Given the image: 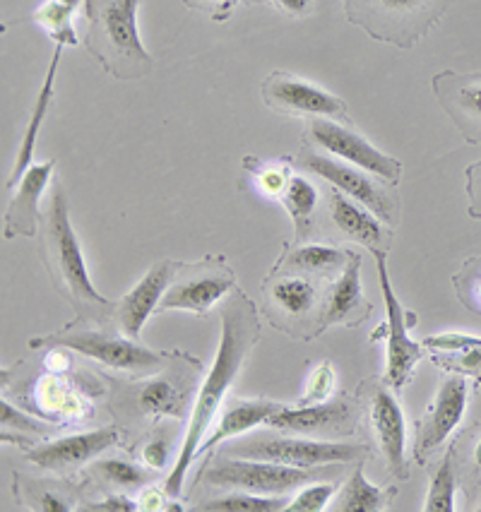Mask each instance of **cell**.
I'll return each mask as SVG.
<instances>
[{"instance_id": "8992f818", "label": "cell", "mask_w": 481, "mask_h": 512, "mask_svg": "<svg viewBox=\"0 0 481 512\" xmlns=\"http://www.w3.org/2000/svg\"><path fill=\"white\" fill-rule=\"evenodd\" d=\"M219 455L243 457V460H265L287 464V467L313 469L337 467V464L366 462L371 448L364 443H332V440H311L277 436V433H255L239 438L231 445H222Z\"/></svg>"}, {"instance_id": "30bf717a", "label": "cell", "mask_w": 481, "mask_h": 512, "mask_svg": "<svg viewBox=\"0 0 481 512\" xmlns=\"http://www.w3.org/2000/svg\"><path fill=\"white\" fill-rule=\"evenodd\" d=\"M373 258H376L378 284L385 303V325L371 339H378L383 335L388 339V359H385L383 383L390 385L395 392H400L409 383L414 368H417L421 356H424V344L414 342L409 337L412 327L417 325V313L407 311L400 299H397L388 272V253H376Z\"/></svg>"}, {"instance_id": "6da1fadb", "label": "cell", "mask_w": 481, "mask_h": 512, "mask_svg": "<svg viewBox=\"0 0 481 512\" xmlns=\"http://www.w3.org/2000/svg\"><path fill=\"white\" fill-rule=\"evenodd\" d=\"M222 335H219L217 356L212 361L210 373H207L203 388H200L198 400L190 412L186 436H183V448L178 452L174 469H171L169 479H166V496L178 498L183 493V481L190 464L198 460V450L203 440L215 426V416L219 409L227 404V392L234 380L239 378L243 363L255 344L260 339V313L258 306L246 291L234 289L222 303Z\"/></svg>"}, {"instance_id": "cb8c5ba5", "label": "cell", "mask_w": 481, "mask_h": 512, "mask_svg": "<svg viewBox=\"0 0 481 512\" xmlns=\"http://www.w3.org/2000/svg\"><path fill=\"white\" fill-rule=\"evenodd\" d=\"M65 46H56L51 56V65L46 70L44 77V85H41L37 101H34L32 113H29V123L25 128V135H22L20 147H17V159L13 166V174H10L8 181H5V190H15L17 183L22 181V176L27 174V169L32 166V157H34V147H37L39 133L44 128L46 116H49L51 109V101H53V87H56V73H58V65H61V56H63Z\"/></svg>"}, {"instance_id": "ffe728a7", "label": "cell", "mask_w": 481, "mask_h": 512, "mask_svg": "<svg viewBox=\"0 0 481 512\" xmlns=\"http://www.w3.org/2000/svg\"><path fill=\"white\" fill-rule=\"evenodd\" d=\"M176 267L178 263H174V260H159L121 301H116L114 320L121 335L140 339L142 327H145L152 313H157L159 303H162L166 289L174 279Z\"/></svg>"}, {"instance_id": "5bb4252c", "label": "cell", "mask_w": 481, "mask_h": 512, "mask_svg": "<svg viewBox=\"0 0 481 512\" xmlns=\"http://www.w3.org/2000/svg\"><path fill=\"white\" fill-rule=\"evenodd\" d=\"M361 397L368 404V424H371L373 438H376L380 455L388 464L395 479H409L407 462V424L400 402L390 385L380 380H371L361 390Z\"/></svg>"}, {"instance_id": "277c9868", "label": "cell", "mask_w": 481, "mask_h": 512, "mask_svg": "<svg viewBox=\"0 0 481 512\" xmlns=\"http://www.w3.org/2000/svg\"><path fill=\"white\" fill-rule=\"evenodd\" d=\"M453 0H342L344 17L371 39L414 49L438 25Z\"/></svg>"}, {"instance_id": "8fae6325", "label": "cell", "mask_w": 481, "mask_h": 512, "mask_svg": "<svg viewBox=\"0 0 481 512\" xmlns=\"http://www.w3.org/2000/svg\"><path fill=\"white\" fill-rule=\"evenodd\" d=\"M323 474H328V467L299 469L277 462L217 455L215 462H212L205 472H200V479H205L210 486L234 488V491L282 496V493L294 491V488L313 484V481Z\"/></svg>"}, {"instance_id": "2e32d148", "label": "cell", "mask_w": 481, "mask_h": 512, "mask_svg": "<svg viewBox=\"0 0 481 512\" xmlns=\"http://www.w3.org/2000/svg\"><path fill=\"white\" fill-rule=\"evenodd\" d=\"M469 388L462 375H450L441 383L431 407L417 424V443H414V460L426 464L431 452H436L460 428L467 412Z\"/></svg>"}, {"instance_id": "ee69618b", "label": "cell", "mask_w": 481, "mask_h": 512, "mask_svg": "<svg viewBox=\"0 0 481 512\" xmlns=\"http://www.w3.org/2000/svg\"><path fill=\"white\" fill-rule=\"evenodd\" d=\"M70 366V356H68V349L63 347H51L49 349V356H46V368L53 373H61L65 368Z\"/></svg>"}, {"instance_id": "ac0fdd59", "label": "cell", "mask_w": 481, "mask_h": 512, "mask_svg": "<svg viewBox=\"0 0 481 512\" xmlns=\"http://www.w3.org/2000/svg\"><path fill=\"white\" fill-rule=\"evenodd\" d=\"M356 414L354 404L347 400L296 404V407H279L267 419V426L275 431L306 433V436H349L354 433Z\"/></svg>"}, {"instance_id": "4fadbf2b", "label": "cell", "mask_w": 481, "mask_h": 512, "mask_svg": "<svg viewBox=\"0 0 481 512\" xmlns=\"http://www.w3.org/2000/svg\"><path fill=\"white\" fill-rule=\"evenodd\" d=\"M260 94L267 109L284 113V116H304L311 118H332V121L352 123L349 121L347 101L318 87L316 82H308L304 77L275 70L260 85Z\"/></svg>"}, {"instance_id": "603a6c76", "label": "cell", "mask_w": 481, "mask_h": 512, "mask_svg": "<svg viewBox=\"0 0 481 512\" xmlns=\"http://www.w3.org/2000/svg\"><path fill=\"white\" fill-rule=\"evenodd\" d=\"M282 407L279 402H270V400H243V402H227L224 404V412L212 426V431L207 433V438L200 445L198 457L207 455L219 445H224L231 438H239L243 433L253 431L255 426L267 424L272 414Z\"/></svg>"}, {"instance_id": "836d02e7", "label": "cell", "mask_w": 481, "mask_h": 512, "mask_svg": "<svg viewBox=\"0 0 481 512\" xmlns=\"http://www.w3.org/2000/svg\"><path fill=\"white\" fill-rule=\"evenodd\" d=\"M335 484H306L301 491L287 503V512H320L328 508V503L335 496Z\"/></svg>"}, {"instance_id": "b9f144b4", "label": "cell", "mask_w": 481, "mask_h": 512, "mask_svg": "<svg viewBox=\"0 0 481 512\" xmlns=\"http://www.w3.org/2000/svg\"><path fill=\"white\" fill-rule=\"evenodd\" d=\"M80 510H89V512H106V510L126 512V510H140V505H138V503H133V500L126 498V496H109V498H104L102 503H89V505H82Z\"/></svg>"}, {"instance_id": "52a82bcc", "label": "cell", "mask_w": 481, "mask_h": 512, "mask_svg": "<svg viewBox=\"0 0 481 512\" xmlns=\"http://www.w3.org/2000/svg\"><path fill=\"white\" fill-rule=\"evenodd\" d=\"M32 349L63 347L68 351L87 356V359L104 363L116 371L128 373H152L164 366V354L152 351L138 344V339L118 337L104 330H92L85 323H68L61 332H53L46 337H34L29 342Z\"/></svg>"}, {"instance_id": "e575fe53", "label": "cell", "mask_w": 481, "mask_h": 512, "mask_svg": "<svg viewBox=\"0 0 481 512\" xmlns=\"http://www.w3.org/2000/svg\"><path fill=\"white\" fill-rule=\"evenodd\" d=\"M335 385H337V373H335V368H332V363L330 361L318 363L316 371H313L311 378H308L304 397H301L296 404L328 402L332 397V392H335Z\"/></svg>"}, {"instance_id": "7a4b0ae2", "label": "cell", "mask_w": 481, "mask_h": 512, "mask_svg": "<svg viewBox=\"0 0 481 512\" xmlns=\"http://www.w3.org/2000/svg\"><path fill=\"white\" fill-rule=\"evenodd\" d=\"M39 255L49 272L53 289L73 306L75 323L106 325L114 320L116 301L106 299L92 284L87 272L85 253L70 222L68 198L56 183L49 205L39 217Z\"/></svg>"}, {"instance_id": "f546056e", "label": "cell", "mask_w": 481, "mask_h": 512, "mask_svg": "<svg viewBox=\"0 0 481 512\" xmlns=\"http://www.w3.org/2000/svg\"><path fill=\"white\" fill-rule=\"evenodd\" d=\"M455 450L450 448L433 472L429 496H426V512H453L455 510Z\"/></svg>"}, {"instance_id": "7c38bea8", "label": "cell", "mask_w": 481, "mask_h": 512, "mask_svg": "<svg viewBox=\"0 0 481 512\" xmlns=\"http://www.w3.org/2000/svg\"><path fill=\"white\" fill-rule=\"evenodd\" d=\"M306 142L332 157L349 162L359 169L371 171L388 183L402 181V164L400 159L390 157V154L380 152L376 145H371L359 130H354L349 123L332 121V118H311L306 123Z\"/></svg>"}, {"instance_id": "bcb514c9", "label": "cell", "mask_w": 481, "mask_h": 512, "mask_svg": "<svg viewBox=\"0 0 481 512\" xmlns=\"http://www.w3.org/2000/svg\"><path fill=\"white\" fill-rule=\"evenodd\" d=\"M41 500H44V503H41V508H44V510H51V512H63V510H68V505L61 503V500H58L56 496H51V493H49V496L41 498Z\"/></svg>"}, {"instance_id": "1f68e13d", "label": "cell", "mask_w": 481, "mask_h": 512, "mask_svg": "<svg viewBox=\"0 0 481 512\" xmlns=\"http://www.w3.org/2000/svg\"><path fill=\"white\" fill-rule=\"evenodd\" d=\"M142 412L152 416H178L181 414V395L166 380H152L140 392Z\"/></svg>"}, {"instance_id": "60d3db41", "label": "cell", "mask_w": 481, "mask_h": 512, "mask_svg": "<svg viewBox=\"0 0 481 512\" xmlns=\"http://www.w3.org/2000/svg\"><path fill=\"white\" fill-rule=\"evenodd\" d=\"M142 460H145V464H150V467H154V469H164V464L169 462V443L162 438L147 443L145 450H142Z\"/></svg>"}, {"instance_id": "d6986e66", "label": "cell", "mask_w": 481, "mask_h": 512, "mask_svg": "<svg viewBox=\"0 0 481 512\" xmlns=\"http://www.w3.org/2000/svg\"><path fill=\"white\" fill-rule=\"evenodd\" d=\"M438 104L453 118L467 142L481 145V73H453L443 70L433 77Z\"/></svg>"}, {"instance_id": "d6a6232c", "label": "cell", "mask_w": 481, "mask_h": 512, "mask_svg": "<svg viewBox=\"0 0 481 512\" xmlns=\"http://www.w3.org/2000/svg\"><path fill=\"white\" fill-rule=\"evenodd\" d=\"M457 299H460L469 311L481 315V258H469L462 270L453 277Z\"/></svg>"}, {"instance_id": "c3c4849f", "label": "cell", "mask_w": 481, "mask_h": 512, "mask_svg": "<svg viewBox=\"0 0 481 512\" xmlns=\"http://www.w3.org/2000/svg\"><path fill=\"white\" fill-rule=\"evenodd\" d=\"M61 3H65V5H70V8H80V5H82V0H61Z\"/></svg>"}, {"instance_id": "f35d334b", "label": "cell", "mask_w": 481, "mask_h": 512, "mask_svg": "<svg viewBox=\"0 0 481 512\" xmlns=\"http://www.w3.org/2000/svg\"><path fill=\"white\" fill-rule=\"evenodd\" d=\"M0 412H3V426H10V428H20V431H25V433H32V436H39V433L44 431V428L39 426V421L29 419V416H25V414H20V412H17V409H15L13 404H10L8 400H3V402H0Z\"/></svg>"}, {"instance_id": "4dcf8cb0", "label": "cell", "mask_w": 481, "mask_h": 512, "mask_svg": "<svg viewBox=\"0 0 481 512\" xmlns=\"http://www.w3.org/2000/svg\"><path fill=\"white\" fill-rule=\"evenodd\" d=\"M243 169H246L248 174L255 176L260 193L267 195V198H275V200L282 198V193H284V188H287L289 178L294 176L292 169H289V159L287 157H284L282 162H270V164L258 162L255 157H246V159H243Z\"/></svg>"}, {"instance_id": "d4e9b609", "label": "cell", "mask_w": 481, "mask_h": 512, "mask_svg": "<svg viewBox=\"0 0 481 512\" xmlns=\"http://www.w3.org/2000/svg\"><path fill=\"white\" fill-rule=\"evenodd\" d=\"M349 250L325 246V243H296L294 248H284L279 255L275 267H284V270H296L301 275H308L318 282H332L340 277V272L347 267Z\"/></svg>"}, {"instance_id": "9c48e42d", "label": "cell", "mask_w": 481, "mask_h": 512, "mask_svg": "<svg viewBox=\"0 0 481 512\" xmlns=\"http://www.w3.org/2000/svg\"><path fill=\"white\" fill-rule=\"evenodd\" d=\"M318 279L296 270L272 267L265 277V313L277 330L292 337L313 339L320 315Z\"/></svg>"}, {"instance_id": "44dd1931", "label": "cell", "mask_w": 481, "mask_h": 512, "mask_svg": "<svg viewBox=\"0 0 481 512\" xmlns=\"http://www.w3.org/2000/svg\"><path fill=\"white\" fill-rule=\"evenodd\" d=\"M118 428H97V431L75 433V436L51 440V443L37 445L27 452V460L39 469H49V472H58V469L80 467L92 460V457L102 455L104 450L118 445Z\"/></svg>"}, {"instance_id": "f6af8a7d", "label": "cell", "mask_w": 481, "mask_h": 512, "mask_svg": "<svg viewBox=\"0 0 481 512\" xmlns=\"http://www.w3.org/2000/svg\"><path fill=\"white\" fill-rule=\"evenodd\" d=\"M164 491H159V488H150V491L142 493V503H140V510H164Z\"/></svg>"}, {"instance_id": "f1b7e54d", "label": "cell", "mask_w": 481, "mask_h": 512, "mask_svg": "<svg viewBox=\"0 0 481 512\" xmlns=\"http://www.w3.org/2000/svg\"><path fill=\"white\" fill-rule=\"evenodd\" d=\"M287 508L284 498L279 496H265V493H251V491H234L227 496L210 498L205 503L195 505V510L203 512H277Z\"/></svg>"}, {"instance_id": "83f0119b", "label": "cell", "mask_w": 481, "mask_h": 512, "mask_svg": "<svg viewBox=\"0 0 481 512\" xmlns=\"http://www.w3.org/2000/svg\"><path fill=\"white\" fill-rule=\"evenodd\" d=\"M73 13L75 8L61 3V0H49L41 8L34 10L25 20H17L13 25H22V22H34V25L44 27L49 32L56 46H77L75 27H73Z\"/></svg>"}, {"instance_id": "d590c367", "label": "cell", "mask_w": 481, "mask_h": 512, "mask_svg": "<svg viewBox=\"0 0 481 512\" xmlns=\"http://www.w3.org/2000/svg\"><path fill=\"white\" fill-rule=\"evenodd\" d=\"M99 469H102V474L111 481V484L123 486V488H138L145 484V479H147V474L133 462L104 460V462H99Z\"/></svg>"}, {"instance_id": "ba28073f", "label": "cell", "mask_w": 481, "mask_h": 512, "mask_svg": "<svg viewBox=\"0 0 481 512\" xmlns=\"http://www.w3.org/2000/svg\"><path fill=\"white\" fill-rule=\"evenodd\" d=\"M234 289H239V277L224 255H207L198 263H178L157 313L186 311L207 315Z\"/></svg>"}, {"instance_id": "7402d4cb", "label": "cell", "mask_w": 481, "mask_h": 512, "mask_svg": "<svg viewBox=\"0 0 481 512\" xmlns=\"http://www.w3.org/2000/svg\"><path fill=\"white\" fill-rule=\"evenodd\" d=\"M53 166L56 159L49 162L32 164L22 181L15 186L13 198H10L8 207L3 214V236L5 238H20V236H37L39 234V200L44 195L46 186H49L53 176Z\"/></svg>"}, {"instance_id": "ab89813d", "label": "cell", "mask_w": 481, "mask_h": 512, "mask_svg": "<svg viewBox=\"0 0 481 512\" xmlns=\"http://www.w3.org/2000/svg\"><path fill=\"white\" fill-rule=\"evenodd\" d=\"M467 193H469V217L481 219V162L467 169Z\"/></svg>"}, {"instance_id": "484cf974", "label": "cell", "mask_w": 481, "mask_h": 512, "mask_svg": "<svg viewBox=\"0 0 481 512\" xmlns=\"http://www.w3.org/2000/svg\"><path fill=\"white\" fill-rule=\"evenodd\" d=\"M282 207L287 210L296 231V243L311 241L316 234V210L320 202V188L308 176L294 174L284 188Z\"/></svg>"}, {"instance_id": "7bdbcfd3", "label": "cell", "mask_w": 481, "mask_h": 512, "mask_svg": "<svg viewBox=\"0 0 481 512\" xmlns=\"http://www.w3.org/2000/svg\"><path fill=\"white\" fill-rule=\"evenodd\" d=\"M270 3L289 17H306L313 10V0H270Z\"/></svg>"}, {"instance_id": "4316f807", "label": "cell", "mask_w": 481, "mask_h": 512, "mask_svg": "<svg viewBox=\"0 0 481 512\" xmlns=\"http://www.w3.org/2000/svg\"><path fill=\"white\" fill-rule=\"evenodd\" d=\"M395 491H380L364 476V462H356V469L349 474L347 484L337 496L332 510L337 512H376L388 505Z\"/></svg>"}, {"instance_id": "8d00e7d4", "label": "cell", "mask_w": 481, "mask_h": 512, "mask_svg": "<svg viewBox=\"0 0 481 512\" xmlns=\"http://www.w3.org/2000/svg\"><path fill=\"white\" fill-rule=\"evenodd\" d=\"M241 3H255V0H183L188 10L203 13L212 22H227Z\"/></svg>"}, {"instance_id": "3957f363", "label": "cell", "mask_w": 481, "mask_h": 512, "mask_svg": "<svg viewBox=\"0 0 481 512\" xmlns=\"http://www.w3.org/2000/svg\"><path fill=\"white\" fill-rule=\"evenodd\" d=\"M142 0H82L85 49L116 80H142L154 61L138 32Z\"/></svg>"}, {"instance_id": "9a60e30c", "label": "cell", "mask_w": 481, "mask_h": 512, "mask_svg": "<svg viewBox=\"0 0 481 512\" xmlns=\"http://www.w3.org/2000/svg\"><path fill=\"white\" fill-rule=\"evenodd\" d=\"M325 193V219L332 234L364 246L366 250L376 253H390L395 243V229L373 214L368 207L356 202L349 195L335 186H328Z\"/></svg>"}, {"instance_id": "5b68a950", "label": "cell", "mask_w": 481, "mask_h": 512, "mask_svg": "<svg viewBox=\"0 0 481 512\" xmlns=\"http://www.w3.org/2000/svg\"><path fill=\"white\" fill-rule=\"evenodd\" d=\"M287 159L289 164H296L299 169H304L306 174L318 176L320 181H325L328 186H335L337 190H342L344 195L361 202V205L376 214L380 222L393 226V229L400 224V195H397V186L388 183L385 178L371 174V171L366 169H359V166L349 162H342V159L332 157V154L320 152L306 140L301 142L299 152Z\"/></svg>"}, {"instance_id": "e0dca14e", "label": "cell", "mask_w": 481, "mask_h": 512, "mask_svg": "<svg viewBox=\"0 0 481 512\" xmlns=\"http://www.w3.org/2000/svg\"><path fill=\"white\" fill-rule=\"evenodd\" d=\"M373 306L364 296L361 287V253L349 250L347 267L330 282L325 299L320 303V315L316 325V337L335 325L356 327L371 315Z\"/></svg>"}, {"instance_id": "74e56055", "label": "cell", "mask_w": 481, "mask_h": 512, "mask_svg": "<svg viewBox=\"0 0 481 512\" xmlns=\"http://www.w3.org/2000/svg\"><path fill=\"white\" fill-rule=\"evenodd\" d=\"M424 347L436 349V351H462V349H472V347H481V339L465 335V332H441V335H431L426 337Z\"/></svg>"}, {"instance_id": "7dc6e473", "label": "cell", "mask_w": 481, "mask_h": 512, "mask_svg": "<svg viewBox=\"0 0 481 512\" xmlns=\"http://www.w3.org/2000/svg\"><path fill=\"white\" fill-rule=\"evenodd\" d=\"M474 464L481 469V440L477 443V448H474Z\"/></svg>"}]
</instances>
